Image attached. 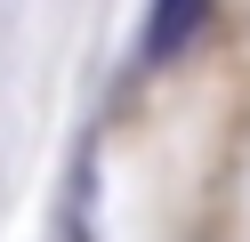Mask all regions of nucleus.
<instances>
[{
	"mask_svg": "<svg viewBox=\"0 0 250 242\" xmlns=\"http://www.w3.org/2000/svg\"><path fill=\"white\" fill-rule=\"evenodd\" d=\"M218 0H153V24H146V65H178L186 48L210 32Z\"/></svg>",
	"mask_w": 250,
	"mask_h": 242,
	"instance_id": "1",
	"label": "nucleus"
}]
</instances>
